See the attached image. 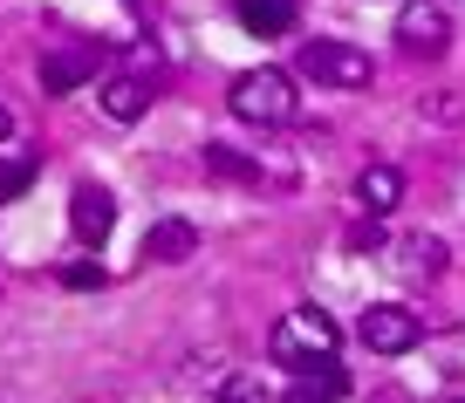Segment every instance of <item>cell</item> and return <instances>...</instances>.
Masks as SVG:
<instances>
[{"instance_id": "21", "label": "cell", "mask_w": 465, "mask_h": 403, "mask_svg": "<svg viewBox=\"0 0 465 403\" xmlns=\"http://www.w3.org/2000/svg\"><path fill=\"white\" fill-rule=\"evenodd\" d=\"M451 403H465V397H451Z\"/></svg>"}, {"instance_id": "20", "label": "cell", "mask_w": 465, "mask_h": 403, "mask_svg": "<svg viewBox=\"0 0 465 403\" xmlns=\"http://www.w3.org/2000/svg\"><path fill=\"white\" fill-rule=\"evenodd\" d=\"M7 130H15V116H7V103H0V144H7Z\"/></svg>"}, {"instance_id": "18", "label": "cell", "mask_w": 465, "mask_h": 403, "mask_svg": "<svg viewBox=\"0 0 465 403\" xmlns=\"http://www.w3.org/2000/svg\"><path fill=\"white\" fill-rule=\"evenodd\" d=\"M349 246H356V253H377V246H383V219H370V226H356V232H349Z\"/></svg>"}, {"instance_id": "14", "label": "cell", "mask_w": 465, "mask_h": 403, "mask_svg": "<svg viewBox=\"0 0 465 403\" xmlns=\"http://www.w3.org/2000/svg\"><path fill=\"white\" fill-rule=\"evenodd\" d=\"M302 383L315 389L322 403H342V397H349V376L335 369V356H329V362H308V369H302Z\"/></svg>"}, {"instance_id": "8", "label": "cell", "mask_w": 465, "mask_h": 403, "mask_svg": "<svg viewBox=\"0 0 465 403\" xmlns=\"http://www.w3.org/2000/svg\"><path fill=\"white\" fill-rule=\"evenodd\" d=\"M151 96H158V89H151V75L124 69V75H110V83H103V116H110V123H137V116L151 110Z\"/></svg>"}, {"instance_id": "7", "label": "cell", "mask_w": 465, "mask_h": 403, "mask_svg": "<svg viewBox=\"0 0 465 403\" xmlns=\"http://www.w3.org/2000/svg\"><path fill=\"white\" fill-rule=\"evenodd\" d=\"M110 226H116V192L96 185V178H83V185L69 192V232L83 246H103V240H110Z\"/></svg>"}, {"instance_id": "3", "label": "cell", "mask_w": 465, "mask_h": 403, "mask_svg": "<svg viewBox=\"0 0 465 403\" xmlns=\"http://www.w3.org/2000/svg\"><path fill=\"white\" fill-rule=\"evenodd\" d=\"M294 75H308V83L322 89H370V55L349 42H302V55H294Z\"/></svg>"}, {"instance_id": "2", "label": "cell", "mask_w": 465, "mask_h": 403, "mask_svg": "<svg viewBox=\"0 0 465 403\" xmlns=\"http://www.w3.org/2000/svg\"><path fill=\"white\" fill-rule=\"evenodd\" d=\"M335 342H342V329H335L322 308H288V315L267 329V356H274L281 369H294V376H302L308 362H329Z\"/></svg>"}, {"instance_id": "6", "label": "cell", "mask_w": 465, "mask_h": 403, "mask_svg": "<svg viewBox=\"0 0 465 403\" xmlns=\"http://www.w3.org/2000/svg\"><path fill=\"white\" fill-rule=\"evenodd\" d=\"M96 69H103V48H96V42H69V48H48V55L35 62V75H42V89H48V96H69V89L96 83Z\"/></svg>"}, {"instance_id": "16", "label": "cell", "mask_w": 465, "mask_h": 403, "mask_svg": "<svg viewBox=\"0 0 465 403\" xmlns=\"http://www.w3.org/2000/svg\"><path fill=\"white\" fill-rule=\"evenodd\" d=\"M62 288H75V294L103 288V267H96V260H69V267H62Z\"/></svg>"}, {"instance_id": "11", "label": "cell", "mask_w": 465, "mask_h": 403, "mask_svg": "<svg viewBox=\"0 0 465 403\" xmlns=\"http://www.w3.org/2000/svg\"><path fill=\"white\" fill-rule=\"evenodd\" d=\"M302 0H240V28L247 34H288Z\"/></svg>"}, {"instance_id": "12", "label": "cell", "mask_w": 465, "mask_h": 403, "mask_svg": "<svg viewBox=\"0 0 465 403\" xmlns=\"http://www.w3.org/2000/svg\"><path fill=\"white\" fill-rule=\"evenodd\" d=\"M397 267H404L411 280H438L445 274V240H438V232H411L404 253H397Z\"/></svg>"}, {"instance_id": "13", "label": "cell", "mask_w": 465, "mask_h": 403, "mask_svg": "<svg viewBox=\"0 0 465 403\" xmlns=\"http://www.w3.org/2000/svg\"><path fill=\"white\" fill-rule=\"evenodd\" d=\"M205 172L226 185H261V158H240L232 144H205Z\"/></svg>"}, {"instance_id": "5", "label": "cell", "mask_w": 465, "mask_h": 403, "mask_svg": "<svg viewBox=\"0 0 465 403\" xmlns=\"http://www.w3.org/2000/svg\"><path fill=\"white\" fill-rule=\"evenodd\" d=\"M397 42H404L411 55H445L451 48L445 0H404V7H397Z\"/></svg>"}, {"instance_id": "10", "label": "cell", "mask_w": 465, "mask_h": 403, "mask_svg": "<svg viewBox=\"0 0 465 403\" xmlns=\"http://www.w3.org/2000/svg\"><path fill=\"white\" fill-rule=\"evenodd\" d=\"M144 253L158 260V267H185V260L199 253V226H192V219H158V226L144 232Z\"/></svg>"}, {"instance_id": "17", "label": "cell", "mask_w": 465, "mask_h": 403, "mask_svg": "<svg viewBox=\"0 0 465 403\" xmlns=\"http://www.w3.org/2000/svg\"><path fill=\"white\" fill-rule=\"evenodd\" d=\"M219 403H261V383H253V376H226V383H219Z\"/></svg>"}, {"instance_id": "9", "label": "cell", "mask_w": 465, "mask_h": 403, "mask_svg": "<svg viewBox=\"0 0 465 403\" xmlns=\"http://www.w3.org/2000/svg\"><path fill=\"white\" fill-rule=\"evenodd\" d=\"M356 205H363L370 219L397 212V205H404V172H397V164H363V172H356Z\"/></svg>"}, {"instance_id": "1", "label": "cell", "mask_w": 465, "mask_h": 403, "mask_svg": "<svg viewBox=\"0 0 465 403\" xmlns=\"http://www.w3.org/2000/svg\"><path fill=\"white\" fill-rule=\"evenodd\" d=\"M226 110L240 116V123H253V130H281V123H294L302 96H294V75L288 69H247V75H232Z\"/></svg>"}, {"instance_id": "4", "label": "cell", "mask_w": 465, "mask_h": 403, "mask_svg": "<svg viewBox=\"0 0 465 403\" xmlns=\"http://www.w3.org/2000/svg\"><path fill=\"white\" fill-rule=\"evenodd\" d=\"M356 335H363V349H377V356H404V349L424 342V321H418V308H404V301H377V308H363Z\"/></svg>"}, {"instance_id": "15", "label": "cell", "mask_w": 465, "mask_h": 403, "mask_svg": "<svg viewBox=\"0 0 465 403\" xmlns=\"http://www.w3.org/2000/svg\"><path fill=\"white\" fill-rule=\"evenodd\" d=\"M35 185V158H0V199H21Z\"/></svg>"}, {"instance_id": "19", "label": "cell", "mask_w": 465, "mask_h": 403, "mask_svg": "<svg viewBox=\"0 0 465 403\" xmlns=\"http://www.w3.org/2000/svg\"><path fill=\"white\" fill-rule=\"evenodd\" d=\"M281 403H322V397H315V389H308V383H294V389H288V397H281Z\"/></svg>"}]
</instances>
